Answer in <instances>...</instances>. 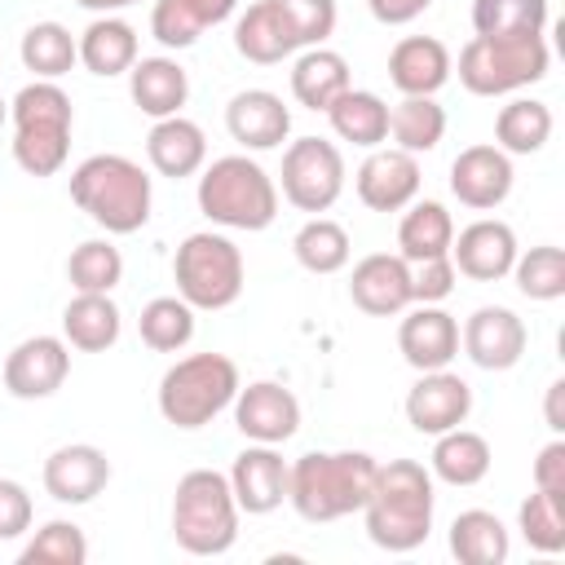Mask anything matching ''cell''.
I'll return each instance as SVG.
<instances>
[{
  "label": "cell",
  "mask_w": 565,
  "mask_h": 565,
  "mask_svg": "<svg viewBox=\"0 0 565 565\" xmlns=\"http://www.w3.org/2000/svg\"><path fill=\"white\" fill-rule=\"evenodd\" d=\"M375 468L380 459L366 450H309L287 463V503L309 525L353 516L375 486Z\"/></svg>",
  "instance_id": "cell-1"
},
{
  "label": "cell",
  "mask_w": 565,
  "mask_h": 565,
  "mask_svg": "<svg viewBox=\"0 0 565 565\" xmlns=\"http://www.w3.org/2000/svg\"><path fill=\"white\" fill-rule=\"evenodd\" d=\"M433 472L419 459H388L375 468V486L362 503L366 539L384 552H415L433 530Z\"/></svg>",
  "instance_id": "cell-2"
},
{
  "label": "cell",
  "mask_w": 565,
  "mask_h": 565,
  "mask_svg": "<svg viewBox=\"0 0 565 565\" xmlns=\"http://www.w3.org/2000/svg\"><path fill=\"white\" fill-rule=\"evenodd\" d=\"M71 199L106 234H137L150 221L154 190L128 154H88L71 172Z\"/></svg>",
  "instance_id": "cell-3"
},
{
  "label": "cell",
  "mask_w": 565,
  "mask_h": 565,
  "mask_svg": "<svg viewBox=\"0 0 565 565\" xmlns=\"http://www.w3.org/2000/svg\"><path fill=\"white\" fill-rule=\"evenodd\" d=\"M199 212L225 230H269L278 216L274 177L247 154H221L199 177Z\"/></svg>",
  "instance_id": "cell-4"
},
{
  "label": "cell",
  "mask_w": 565,
  "mask_h": 565,
  "mask_svg": "<svg viewBox=\"0 0 565 565\" xmlns=\"http://www.w3.org/2000/svg\"><path fill=\"white\" fill-rule=\"evenodd\" d=\"M13 115V159L26 177H53L62 172L66 154H71V97L57 88V79H35L26 88H18V97L9 102Z\"/></svg>",
  "instance_id": "cell-5"
},
{
  "label": "cell",
  "mask_w": 565,
  "mask_h": 565,
  "mask_svg": "<svg viewBox=\"0 0 565 565\" xmlns=\"http://www.w3.org/2000/svg\"><path fill=\"white\" fill-rule=\"evenodd\" d=\"M172 539L190 556H221L238 539V503L230 477L216 468H190L172 494Z\"/></svg>",
  "instance_id": "cell-6"
},
{
  "label": "cell",
  "mask_w": 565,
  "mask_h": 565,
  "mask_svg": "<svg viewBox=\"0 0 565 565\" xmlns=\"http://www.w3.org/2000/svg\"><path fill=\"white\" fill-rule=\"evenodd\" d=\"M552 49L543 31H512V35H472L459 49V84L472 97H503L530 88L547 75Z\"/></svg>",
  "instance_id": "cell-7"
},
{
  "label": "cell",
  "mask_w": 565,
  "mask_h": 565,
  "mask_svg": "<svg viewBox=\"0 0 565 565\" xmlns=\"http://www.w3.org/2000/svg\"><path fill=\"white\" fill-rule=\"evenodd\" d=\"M238 366L225 353H190L172 362L159 380V415L172 428H203L225 406H234Z\"/></svg>",
  "instance_id": "cell-8"
},
{
  "label": "cell",
  "mask_w": 565,
  "mask_h": 565,
  "mask_svg": "<svg viewBox=\"0 0 565 565\" xmlns=\"http://www.w3.org/2000/svg\"><path fill=\"white\" fill-rule=\"evenodd\" d=\"M172 278L190 309H230L243 296V252L225 234L199 230L177 247Z\"/></svg>",
  "instance_id": "cell-9"
},
{
  "label": "cell",
  "mask_w": 565,
  "mask_h": 565,
  "mask_svg": "<svg viewBox=\"0 0 565 565\" xmlns=\"http://www.w3.org/2000/svg\"><path fill=\"white\" fill-rule=\"evenodd\" d=\"M344 190V154L327 137H296L282 150V199L322 216Z\"/></svg>",
  "instance_id": "cell-10"
},
{
  "label": "cell",
  "mask_w": 565,
  "mask_h": 565,
  "mask_svg": "<svg viewBox=\"0 0 565 565\" xmlns=\"http://www.w3.org/2000/svg\"><path fill=\"white\" fill-rule=\"evenodd\" d=\"M234 428L247 441L282 446L300 428V402H296L291 388H282L274 380H256L247 388L238 384V393H234Z\"/></svg>",
  "instance_id": "cell-11"
},
{
  "label": "cell",
  "mask_w": 565,
  "mask_h": 565,
  "mask_svg": "<svg viewBox=\"0 0 565 565\" xmlns=\"http://www.w3.org/2000/svg\"><path fill=\"white\" fill-rule=\"evenodd\" d=\"M459 344H463V353H468L481 371H512V366L525 358L530 331H525V322H521L508 305H481V309H472V318L463 322Z\"/></svg>",
  "instance_id": "cell-12"
},
{
  "label": "cell",
  "mask_w": 565,
  "mask_h": 565,
  "mask_svg": "<svg viewBox=\"0 0 565 565\" xmlns=\"http://www.w3.org/2000/svg\"><path fill=\"white\" fill-rule=\"evenodd\" d=\"M71 375V349L57 335H26L4 358V388L22 402L53 397Z\"/></svg>",
  "instance_id": "cell-13"
},
{
  "label": "cell",
  "mask_w": 565,
  "mask_h": 565,
  "mask_svg": "<svg viewBox=\"0 0 565 565\" xmlns=\"http://www.w3.org/2000/svg\"><path fill=\"white\" fill-rule=\"evenodd\" d=\"M472 411V388L463 375L455 371H419V380L411 384L406 393V419L415 433L424 437H437L446 428H459Z\"/></svg>",
  "instance_id": "cell-14"
},
{
  "label": "cell",
  "mask_w": 565,
  "mask_h": 565,
  "mask_svg": "<svg viewBox=\"0 0 565 565\" xmlns=\"http://www.w3.org/2000/svg\"><path fill=\"white\" fill-rule=\"evenodd\" d=\"M512 154L499 146H468L450 163V194L472 212H494L512 194Z\"/></svg>",
  "instance_id": "cell-15"
},
{
  "label": "cell",
  "mask_w": 565,
  "mask_h": 565,
  "mask_svg": "<svg viewBox=\"0 0 565 565\" xmlns=\"http://www.w3.org/2000/svg\"><path fill=\"white\" fill-rule=\"evenodd\" d=\"M419 159L388 146V150H371L362 159V168L353 172V185H358V199L371 207V212H402L406 203H415L419 194Z\"/></svg>",
  "instance_id": "cell-16"
},
{
  "label": "cell",
  "mask_w": 565,
  "mask_h": 565,
  "mask_svg": "<svg viewBox=\"0 0 565 565\" xmlns=\"http://www.w3.org/2000/svg\"><path fill=\"white\" fill-rule=\"evenodd\" d=\"M516 252H521V247H516L512 225H508V221H490V216L463 225V230L450 238V260H455V269H459L463 278H472V282H499V278H508Z\"/></svg>",
  "instance_id": "cell-17"
},
{
  "label": "cell",
  "mask_w": 565,
  "mask_h": 565,
  "mask_svg": "<svg viewBox=\"0 0 565 565\" xmlns=\"http://www.w3.org/2000/svg\"><path fill=\"white\" fill-rule=\"evenodd\" d=\"M225 477H230L238 512H247V516H265V512L282 508V499H287V463L265 441H252L247 450H238L234 468Z\"/></svg>",
  "instance_id": "cell-18"
},
{
  "label": "cell",
  "mask_w": 565,
  "mask_h": 565,
  "mask_svg": "<svg viewBox=\"0 0 565 565\" xmlns=\"http://www.w3.org/2000/svg\"><path fill=\"white\" fill-rule=\"evenodd\" d=\"M110 481V459L102 446H88V441H71V446H57L49 459H44V490L57 499V503H93Z\"/></svg>",
  "instance_id": "cell-19"
},
{
  "label": "cell",
  "mask_w": 565,
  "mask_h": 565,
  "mask_svg": "<svg viewBox=\"0 0 565 565\" xmlns=\"http://www.w3.org/2000/svg\"><path fill=\"white\" fill-rule=\"evenodd\" d=\"M349 296L362 313L371 318H393L402 313L411 300V265L402 256H388V252H371L353 265L349 274Z\"/></svg>",
  "instance_id": "cell-20"
},
{
  "label": "cell",
  "mask_w": 565,
  "mask_h": 565,
  "mask_svg": "<svg viewBox=\"0 0 565 565\" xmlns=\"http://www.w3.org/2000/svg\"><path fill=\"white\" fill-rule=\"evenodd\" d=\"M225 128L243 150H274L291 132V110L269 88H243L225 106Z\"/></svg>",
  "instance_id": "cell-21"
},
{
  "label": "cell",
  "mask_w": 565,
  "mask_h": 565,
  "mask_svg": "<svg viewBox=\"0 0 565 565\" xmlns=\"http://www.w3.org/2000/svg\"><path fill=\"white\" fill-rule=\"evenodd\" d=\"M397 349L415 371H441L459 358V322L441 305H419L402 318Z\"/></svg>",
  "instance_id": "cell-22"
},
{
  "label": "cell",
  "mask_w": 565,
  "mask_h": 565,
  "mask_svg": "<svg viewBox=\"0 0 565 565\" xmlns=\"http://www.w3.org/2000/svg\"><path fill=\"white\" fill-rule=\"evenodd\" d=\"M450 71V49L437 35H406L388 53V79L402 97H433L437 88H446Z\"/></svg>",
  "instance_id": "cell-23"
},
{
  "label": "cell",
  "mask_w": 565,
  "mask_h": 565,
  "mask_svg": "<svg viewBox=\"0 0 565 565\" xmlns=\"http://www.w3.org/2000/svg\"><path fill=\"white\" fill-rule=\"evenodd\" d=\"M146 159L159 177H194L203 163H207V137L194 119L185 115H168V119H154L150 137H146Z\"/></svg>",
  "instance_id": "cell-24"
},
{
  "label": "cell",
  "mask_w": 565,
  "mask_h": 565,
  "mask_svg": "<svg viewBox=\"0 0 565 565\" xmlns=\"http://www.w3.org/2000/svg\"><path fill=\"white\" fill-rule=\"evenodd\" d=\"M128 93L141 115L168 119L181 115V106L190 102V75L177 57H137L128 71Z\"/></svg>",
  "instance_id": "cell-25"
},
{
  "label": "cell",
  "mask_w": 565,
  "mask_h": 565,
  "mask_svg": "<svg viewBox=\"0 0 565 565\" xmlns=\"http://www.w3.org/2000/svg\"><path fill=\"white\" fill-rule=\"evenodd\" d=\"M353 88V75H349V62L335 53V49H300L296 66H291V97L305 106V110H322Z\"/></svg>",
  "instance_id": "cell-26"
},
{
  "label": "cell",
  "mask_w": 565,
  "mask_h": 565,
  "mask_svg": "<svg viewBox=\"0 0 565 565\" xmlns=\"http://www.w3.org/2000/svg\"><path fill=\"white\" fill-rule=\"evenodd\" d=\"M234 49H238V57H247L256 66H274V62L296 53V40H291V31H287V22H282L274 0H256V4H247L238 13Z\"/></svg>",
  "instance_id": "cell-27"
},
{
  "label": "cell",
  "mask_w": 565,
  "mask_h": 565,
  "mask_svg": "<svg viewBox=\"0 0 565 565\" xmlns=\"http://www.w3.org/2000/svg\"><path fill=\"white\" fill-rule=\"evenodd\" d=\"M75 44H79L84 71H93V75H102V79L128 75L132 62H137V31H132L124 18H115V13L93 18V22L79 31Z\"/></svg>",
  "instance_id": "cell-28"
},
{
  "label": "cell",
  "mask_w": 565,
  "mask_h": 565,
  "mask_svg": "<svg viewBox=\"0 0 565 565\" xmlns=\"http://www.w3.org/2000/svg\"><path fill=\"white\" fill-rule=\"evenodd\" d=\"M490 441L481 437V433H472V428H446V433H437V446H433V455H428V472L437 477V481H446V486H477V481H486V472H490Z\"/></svg>",
  "instance_id": "cell-29"
},
{
  "label": "cell",
  "mask_w": 565,
  "mask_h": 565,
  "mask_svg": "<svg viewBox=\"0 0 565 565\" xmlns=\"http://www.w3.org/2000/svg\"><path fill=\"white\" fill-rule=\"evenodd\" d=\"M62 335L79 353H106L119 340V305L102 291H75L62 309Z\"/></svg>",
  "instance_id": "cell-30"
},
{
  "label": "cell",
  "mask_w": 565,
  "mask_h": 565,
  "mask_svg": "<svg viewBox=\"0 0 565 565\" xmlns=\"http://www.w3.org/2000/svg\"><path fill=\"white\" fill-rule=\"evenodd\" d=\"M450 238H455V221L441 203L433 199H419V203H406V216L397 225V256L406 265H419V260H433V256H450Z\"/></svg>",
  "instance_id": "cell-31"
},
{
  "label": "cell",
  "mask_w": 565,
  "mask_h": 565,
  "mask_svg": "<svg viewBox=\"0 0 565 565\" xmlns=\"http://www.w3.org/2000/svg\"><path fill=\"white\" fill-rule=\"evenodd\" d=\"M508 552H512V539L494 512L468 508L450 521V556L459 565H503Z\"/></svg>",
  "instance_id": "cell-32"
},
{
  "label": "cell",
  "mask_w": 565,
  "mask_h": 565,
  "mask_svg": "<svg viewBox=\"0 0 565 565\" xmlns=\"http://www.w3.org/2000/svg\"><path fill=\"white\" fill-rule=\"evenodd\" d=\"M327 119L335 128L340 141H353L362 150H375L380 141H388V106L380 93L371 88H349L327 106Z\"/></svg>",
  "instance_id": "cell-33"
},
{
  "label": "cell",
  "mask_w": 565,
  "mask_h": 565,
  "mask_svg": "<svg viewBox=\"0 0 565 565\" xmlns=\"http://www.w3.org/2000/svg\"><path fill=\"white\" fill-rule=\"evenodd\" d=\"M18 57L35 79H62L79 62V44L62 22H35L22 31Z\"/></svg>",
  "instance_id": "cell-34"
},
{
  "label": "cell",
  "mask_w": 565,
  "mask_h": 565,
  "mask_svg": "<svg viewBox=\"0 0 565 565\" xmlns=\"http://www.w3.org/2000/svg\"><path fill=\"white\" fill-rule=\"evenodd\" d=\"M388 137L406 154H428L446 137V110L437 106V97H402L388 110Z\"/></svg>",
  "instance_id": "cell-35"
},
{
  "label": "cell",
  "mask_w": 565,
  "mask_h": 565,
  "mask_svg": "<svg viewBox=\"0 0 565 565\" xmlns=\"http://www.w3.org/2000/svg\"><path fill=\"white\" fill-rule=\"evenodd\" d=\"M547 137H552V110H547V102L516 97L494 119V146L503 154H539L547 146Z\"/></svg>",
  "instance_id": "cell-36"
},
{
  "label": "cell",
  "mask_w": 565,
  "mask_h": 565,
  "mask_svg": "<svg viewBox=\"0 0 565 565\" xmlns=\"http://www.w3.org/2000/svg\"><path fill=\"white\" fill-rule=\"evenodd\" d=\"M291 252L296 260L309 269V274H340L353 256V243H349V230L331 216H309L296 238H291Z\"/></svg>",
  "instance_id": "cell-37"
},
{
  "label": "cell",
  "mask_w": 565,
  "mask_h": 565,
  "mask_svg": "<svg viewBox=\"0 0 565 565\" xmlns=\"http://www.w3.org/2000/svg\"><path fill=\"white\" fill-rule=\"evenodd\" d=\"M137 335L154 353H177L194 340V309L181 296H154V300L141 305Z\"/></svg>",
  "instance_id": "cell-38"
},
{
  "label": "cell",
  "mask_w": 565,
  "mask_h": 565,
  "mask_svg": "<svg viewBox=\"0 0 565 565\" xmlns=\"http://www.w3.org/2000/svg\"><path fill=\"white\" fill-rule=\"evenodd\" d=\"M516 530H521V539H525L534 552H543V556L565 552V494L534 486V494H530V499L521 503V512H516Z\"/></svg>",
  "instance_id": "cell-39"
},
{
  "label": "cell",
  "mask_w": 565,
  "mask_h": 565,
  "mask_svg": "<svg viewBox=\"0 0 565 565\" xmlns=\"http://www.w3.org/2000/svg\"><path fill=\"white\" fill-rule=\"evenodd\" d=\"M66 278L75 291H102L110 296L124 278V256L110 238H84L71 256H66Z\"/></svg>",
  "instance_id": "cell-40"
},
{
  "label": "cell",
  "mask_w": 565,
  "mask_h": 565,
  "mask_svg": "<svg viewBox=\"0 0 565 565\" xmlns=\"http://www.w3.org/2000/svg\"><path fill=\"white\" fill-rule=\"evenodd\" d=\"M512 278L521 287V296L530 300H561L565 296V252L552 243H539L530 252H516L512 260Z\"/></svg>",
  "instance_id": "cell-41"
},
{
  "label": "cell",
  "mask_w": 565,
  "mask_h": 565,
  "mask_svg": "<svg viewBox=\"0 0 565 565\" xmlns=\"http://www.w3.org/2000/svg\"><path fill=\"white\" fill-rule=\"evenodd\" d=\"M547 0H472V31L477 35H512V31H543Z\"/></svg>",
  "instance_id": "cell-42"
},
{
  "label": "cell",
  "mask_w": 565,
  "mask_h": 565,
  "mask_svg": "<svg viewBox=\"0 0 565 565\" xmlns=\"http://www.w3.org/2000/svg\"><path fill=\"white\" fill-rule=\"evenodd\" d=\"M22 565H84L88 561V539L75 521H44L35 539L18 556Z\"/></svg>",
  "instance_id": "cell-43"
},
{
  "label": "cell",
  "mask_w": 565,
  "mask_h": 565,
  "mask_svg": "<svg viewBox=\"0 0 565 565\" xmlns=\"http://www.w3.org/2000/svg\"><path fill=\"white\" fill-rule=\"evenodd\" d=\"M291 40H296V53L300 49H318L331 31H335V0H274Z\"/></svg>",
  "instance_id": "cell-44"
},
{
  "label": "cell",
  "mask_w": 565,
  "mask_h": 565,
  "mask_svg": "<svg viewBox=\"0 0 565 565\" xmlns=\"http://www.w3.org/2000/svg\"><path fill=\"white\" fill-rule=\"evenodd\" d=\"M203 31H207V22H203V13L190 0H154V9H150V35L163 49H190Z\"/></svg>",
  "instance_id": "cell-45"
},
{
  "label": "cell",
  "mask_w": 565,
  "mask_h": 565,
  "mask_svg": "<svg viewBox=\"0 0 565 565\" xmlns=\"http://www.w3.org/2000/svg\"><path fill=\"white\" fill-rule=\"evenodd\" d=\"M459 282V269L450 256H433V260H419L411 265V300L415 305H441Z\"/></svg>",
  "instance_id": "cell-46"
},
{
  "label": "cell",
  "mask_w": 565,
  "mask_h": 565,
  "mask_svg": "<svg viewBox=\"0 0 565 565\" xmlns=\"http://www.w3.org/2000/svg\"><path fill=\"white\" fill-rule=\"evenodd\" d=\"M31 516H35V508H31L26 486H18V481L0 477V543L22 539V534L31 530Z\"/></svg>",
  "instance_id": "cell-47"
},
{
  "label": "cell",
  "mask_w": 565,
  "mask_h": 565,
  "mask_svg": "<svg viewBox=\"0 0 565 565\" xmlns=\"http://www.w3.org/2000/svg\"><path fill=\"white\" fill-rule=\"evenodd\" d=\"M534 486L565 494V441H561V437H552V441L539 450V459H534Z\"/></svg>",
  "instance_id": "cell-48"
},
{
  "label": "cell",
  "mask_w": 565,
  "mask_h": 565,
  "mask_svg": "<svg viewBox=\"0 0 565 565\" xmlns=\"http://www.w3.org/2000/svg\"><path fill=\"white\" fill-rule=\"evenodd\" d=\"M428 4H433V0H366L371 18L384 22V26H406V22H415Z\"/></svg>",
  "instance_id": "cell-49"
},
{
  "label": "cell",
  "mask_w": 565,
  "mask_h": 565,
  "mask_svg": "<svg viewBox=\"0 0 565 565\" xmlns=\"http://www.w3.org/2000/svg\"><path fill=\"white\" fill-rule=\"evenodd\" d=\"M543 419H547V428L561 437L565 433V380H552L547 384V402H543Z\"/></svg>",
  "instance_id": "cell-50"
},
{
  "label": "cell",
  "mask_w": 565,
  "mask_h": 565,
  "mask_svg": "<svg viewBox=\"0 0 565 565\" xmlns=\"http://www.w3.org/2000/svg\"><path fill=\"white\" fill-rule=\"evenodd\" d=\"M190 4L203 13V22H207V26H216V22L234 18V9H238V0H190Z\"/></svg>",
  "instance_id": "cell-51"
},
{
  "label": "cell",
  "mask_w": 565,
  "mask_h": 565,
  "mask_svg": "<svg viewBox=\"0 0 565 565\" xmlns=\"http://www.w3.org/2000/svg\"><path fill=\"white\" fill-rule=\"evenodd\" d=\"M79 9H93V13H115V9H128L137 0H75Z\"/></svg>",
  "instance_id": "cell-52"
},
{
  "label": "cell",
  "mask_w": 565,
  "mask_h": 565,
  "mask_svg": "<svg viewBox=\"0 0 565 565\" xmlns=\"http://www.w3.org/2000/svg\"><path fill=\"white\" fill-rule=\"evenodd\" d=\"M4 119H9V102L0 97V124H4Z\"/></svg>",
  "instance_id": "cell-53"
}]
</instances>
